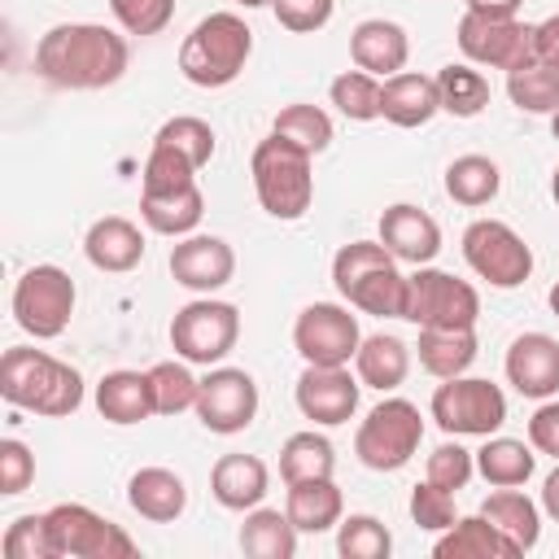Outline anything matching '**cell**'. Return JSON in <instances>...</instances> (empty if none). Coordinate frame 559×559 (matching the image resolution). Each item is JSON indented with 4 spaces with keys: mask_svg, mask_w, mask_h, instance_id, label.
<instances>
[{
    "mask_svg": "<svg viewBox=\"0 0 559 559\" xmlns=\"http://www.w3.org/2000/svg\"><path fill=\"white\" fill-rule=\"evenodd\" d=\"M437 109H441L437 79H428V74L402 70V74L384 79V87H380V118L393 127H424V122H432Z\"/></svg>",
    "mask_w": 559,
    "mask_h": 559,
    "instance_id": "obj_24",
    "label": "cell"
},
{
    "mask_svg": "<svg viewBox=\"0 0 559 559\" xmlns=\"http://www.w3.org/2000/svg\"><path fill=\"white\" fill-rule=\"evenodd\" d=\"M507 380L524 397H555L559 393V341L546 332H524L507 349Z\"/></svg>",
    "mask_w": 559,
    "mask_h": 559,
    "instance_id": "obj_19",
    "label": "cell"
},
{
    "mask_svg": "<svg viewBox=\"0 0 559 559\" xmlns=\"http://www.w3.org/2000/svg\"><path fill=\"white\" fill-rule=\"evenodd\" d=\"M4 555L9 559H52L48 515H17L4 528Z\"/></svg>",
    "mask_w": 559,
    "mask_h": 559,
    "instance_id": "obj_45",
    "label": "cell"
},
{
    "mask_svg": "<svg viewBox=\"0 0 559 559\" xmlns=\"http://www.w3.org/2000/svg\"><path fill=\"white\" fill-rule=\"evenodd\" d=\"M271 9H275V22H280L284 31H293V35H314V31H323V26L332 22L336 0H271Z\"/></svg>",
    "mask_w": 559,
    "mask_h": 559,
    "instance_id": "obj_48",
    "label": "cell"
},
{
    "mask_svg": "<svg viewBox=\"0 0 559 559\" xmlns=\"http://www.w3.org/2000/svg\"><path fill=\"white\" fill-rule=\"evenodd\" d=\"M411 520L419 528H428V533H445L454 524V493L441 489V485H432V480L415 485L411 489Z\"/></svg>",
    "mask_w": 559,
    "mask_h": 559,
    "instance_id": "obj_47",
    "label": "cell"
},
{
    "mask_svg": "<svg viewBox=\"0 0 559 559\" xmlns=\"http://www.w3.org/2000/svg\"><path fill=\"white\" fill-rule=\"evenodd\" d=\"M432 419L450 437H489L507 424V397L493 380L450 376L432 393Z\"/></svg>",
    "mask_w": 559,
    "mask_h": 559,
    "instance_id": "obj_7",
    "label": "cell"
},
{
    "mask_svg": "<svg viewBox=\"0 0 559 559\" xmlns=\"http://www.w3.org/2000/svg\"><path fill=\"white\" fill-rule=\"evenodd\" d=\"M127 61H131L127 39L100 22H61L44 31L35 44V70L52 87H70V92H96L118 83L127 74Z\"/></svg>",
    "mask_w": 559,
    "mask_h": 559,
    "instance_id": "obj_1",
    "label": "cell"
},
{
    "mask_svg": "<svg viewBox=\"0 0 559 559\" xmlns=\"http://www.w3.org/2000/svg\"><path fill=\"white\" fill-rule=\"evenodd\" d=\"M358 389L362 380H354L345 367H310L297 376V411L323 428L345 424L358 411Z\"/></svg>",
    "mask_w": 559,
    "mask_h": 559,
    "instance_id": "obj_16",
    "label": "cell"
},
{
    "mask_svg": "<svg viewBox=\"0 0 559 559\" xmlns=\"http://www.w3.org/2000/svg\"><path fill=\"white\" fill-rule=\"evenodd\" d=\"M467 13H480V17H515L524 0H463Z\"/></svg>",
    "mask_w": 559,
    "mask_h": 559,
    "instance_id": "obj_52",
    "label": "cell"
},
{
    "mask_svg": "<svg viewBox=\"0 0 559 559\" xmlns=\"http://www.w3.org/2000/svg\"><path fill=\"white\" fill-rule=\"evenodd\" d=\"M498 188H502V170L489 157H480V153H463V157H454L445 166V192L459 205H472V210L489 205L498 197Z\"/></svg>",
    "mask_w": 559,
    "mask_h": 559,
    "instance_id": "obj_35",
    "label": "cell"
},
{
    "mask_svg": "<svg viewBox=\"0 0 559 559\" xmlns=\"http://www.w3.org/2000/svg\"><path fill=\"white\" fill-rule=\"evenodd\" d=\"M354 371H358V380H362L367 389L393 393V389L406 380V371H411V345L397 341V336H389V332H376V336H367V341L358 345Z\"/></svg>",
    "mask_w": 559,
    "mask_h": 559,
    "instance_id": "obj_29",
    "label": "cell"
},
{
    "mask_svg": "<svg viewBox=\"0 0 559 559\" xmlns=\"http://www.w3.org/2000/svg\"><path fill=\"white\" fill-rule=\"evenodd\" d=\"M537 61L559 70V13L537 22Z\"/></svg>",
    "mask_w": 559,
    "mask_h": 559,
    "instance_id": "obj_51",
    "label": "cell"
},
{
    "mask_svg": "<svg viewBox=\"0 0 559 559\" xmlns=\"http://www.w3.org/2000/svg\"><path fill=\"white\" fill-rule=\"evenodd\" d=\"M74 314V280L61 266H31L13 284V319L35 341H52L70 328Z\"/></svg>",
    "mask_w": 559,
    "mask_h": 559,
    "instance_id": "obj_10",
    "label": "cell"
},
{
    "mask_svg": "<svg viewBox=\"0 0 559 559\" xmlns=\"http://www.w3.org/2000/svg\"><path fill=\"white\" fill-rule=\"evenodd\" d=\"M109 13L127 35H157L175 17V0H109Z\"/></svg>",
    "mask_w": 559,
    "mask_h": 559,
    "instance_id": "obj_43",
    "label": "cell"
},
{
    "mask_svg": "<svg viewBox=\"0 0 559 559\" xmlns=\"http://www.w3.org/2000/svg\"><path fill=\"white\" fill-rule=\"evenodd\" d=\"M266 463L258 454H223L210 472V493L227 511H253L266 498Z\"/></svg>",
    "mask_w": 559,
    "mask_h": 559,
    "instance_id": "obj_22",
    "label": "cell"
},
{
    "mask_svg": "<svg viewBox=\"0 0 559 559\" xmlns=\"http://www.w3.org/2000/svg\"><path fill=\"white\" fill-rule=\"evenodd\" d=\"M96 411L109 424H140L153 411V389H148V371H109L96 384Z\"/></svg>",
    "mask_w": 559,
    "mask_h": 559,
    "instance_id": "obj_27",
    "label": "cell"
},
{
    "mask_svg": "<svg viewBox=\"0 0 559 559\" xmlns=\"http://www.w3.org/2000/svg\"><path fill=\"white\" fill-rule=\"evenodd\" d=\"M249 52H253V31L245 26V17L210 13L188 31L179 48V70L197 87H227L240 79Z\"/></svg>",
    "mask_w": 559,
    "mask_h": 559,
    "instance_id": "obj_4",
    "label": "cell"
},
{
    "mask_svg": "<svg viewBox=\"0 0 559 559\" xmlns=\"http://www.w3.org/2000/svg\"><path fill=\"white\" fill-rule=\"evenodd\" d=\"M336 550L345 559H384L393 550V537L376 515H349L336 528Z\"/></svg>",
    "mask_w": 559,
    "mask_h": 559,
    "instance_id": "obj_42",
    "label": "cell"
},
{
    "mask_svg": "<svg viewBox=\"0 0 559 559\" xmlns=\"http://www.w3.org/2000/svg\"><path fill=\"white\" fill-rule=\"evenodd\" d=\"M546 301H550V310L559 314V284H550V297H546Z\"/></svg>",
    "mask_w": 559,
    "mask_h": 559,
    "instance_id": "obj_55",
    "label": "cell"
},
{
    "mask_svg": "<svg viewBox=\"0 0 559 559\" xmlns=\"http://www.w3.org/2000/svg\"><path fill=\"white\" fill-rule=\"evenodd\" d=\"M463 57L472 66H493V70H524L537 61V26L520 22V17H480V13H463L459 31H454Z\"/></svg>",
    "mask_w": 559,
    "mask_h": 559,
    "instance_id": "obj_9",
    "label": "cell"
},
{
    "mask_svg": "<svg viewBox=\"0 0 559 559\" xmlns=\"http://www.w3.org/2000/svg\"><path fill=\"white\" fill-rule=\"evenodd\" d=\"M424 441V419L419 406L406 397H384L380 406L367 411V419L354 432V454L371 472H397L415 459Z\"/></svg>",
    "mask_w": 559,
    "mask_h": 559,
    "instance_id": "obj_6",
    "label": "cell"
},
{
    "mask_svg": "<svg viewBox=\"0 0 559 559\" xmlns=\"http://www.w3.org/2000/svg\"><path fill=\"white\" fill-rule=\"evenodd\" d=\"M148 389H153V411L157 415H179V411L197 406L201 380L183 362H157V367H148Z\"/></svg>",
    "mask_w": 559,
    "mask_h": 559,
    "instance_id": "obj_40",
    "label": "cell"
},
{
    "mask_svg": "<svg viewBox=\"0 0 559 559\" xmlns=\"http://www.w3.org/2000/svg\"><path fill=\"white\" fill-rule=\"evenodd\" d=\"M31 480H35V454L17 437H4L0 441V493H22Z\"/></svg>",
    "mask_w": 559,
    "mask_h": 559,
    "instance_id": "obj_49",
    "label": "cell"
},
{
    "mask_svg": "<svg viewBox=\"0 0 559 559\" xmlns=\"http://www.w3.org/2000/svg\"><path fill=\"white\" fill-rule=\"evenodd\" d=\"M332 284L362 314L406 319L411 280L397 271V258L380 240H349V245H341L336 258H332Z\"/></svg>",
    "mask_w": 559,
    "mask_h": 559,
    "instance_id": "obj_3",
    "label": "cell"
},
{
    "mask_svg": "<svg viewBox=\"0 0 559 559\" xmlns=\"http://www.w3.org/2000/svg\"><path fill=\"white\" fill-rule=\"evenodd\" d=\"M170 275L192 293H214L236 275V253L223 236H179L170 249Z\"/></svg>",
    "mask_w": 559,
    "mask_h": 559,
    "instance_id": "obj_17",
    "label": "cell"
},
{
    "mask_svg": "<svg viewBox=\"0 0 559 559\" xmlns=\"http://www.w3.org/2000/svg\"><path fill=\"white\" fill-rule=\"evenodd\" d=\"M336 467V454H332V441L319 437V432H293L280 450V476L288 485L297 480H319V476H332Z\"/></svg>",
    "mask_w": 559,
    "mask_h": 559,
    "instance_id": "obj_36",
    "label": "cell"
},
{
    "mask_svg": "<svg viewBox=\"0 0 559 559\" xmlns=\"http://www.w3.org/2000/svg\"><path fill=\"white\" fill-rule=\"evenodd\" d=\"M127 502H131V511H140L144 520L170 524V520H179L183 507H188V485H183V476H175L170 467H140V472L127 480Z\"/></svg>",
    "mask_w": 559,
    "mask_h": 559,
    "instance_id": "obj_25",
    "label": "cell"
},
{
    "mask_svg": "<svg viewBox=\"0 0 559 559\" xmlns=\"http://www.w3.org/2000/svg\"><path fill=\"white\" fill-rule=\"evenodd\" d=\"M284 511L297 524V533H328L332 524H341L345 498H341V489H336L332 476L297 480V485H288V507Z\"/></svg>",
    "mask_w": 559,
    "mask_h": 559,
    "instance_id": "obj_30",
    "label": "cell"
},
{
    "mask_svg": "<svg viewBox=\"0 0 559 559\" xmlns=\"http://www.w3.org/2000/svg\"><path fill=\"white\" fill-rule=\"evenodd\" d=\"M380 245L397 258V262H415V266H428L437 253H441V227L428 210L411 205V201H397L380 214Z\"/></svg>",
    "mask_w": 559,
    "mask_h": 559,
    "instance_id": "obj_18",
    "label": "cell"
},
{
    "mask_svg": "<svg viewBox=\"0 0 559 559\" xmlns=\"http://www.w3.org/2000/svg\"><path fill=\"white\" fill-rule=\"evenodd\" d=\"M349 57H354L358 70H367L376 79H393V74H402V66L411 57V39L397 22L367 17L349 31Z\"/></svg>",
    "mask_w": 559,
    "mask_h": 559,
    "instance_id": "obj_20",
    "label": "cell"
},
{
    "mask_svg": "<svg viewBox=\"0 0 559 559\" xmlns=\"http://www.w3.org/2000/svg\"><path fill=\"white\" fill-rule=\"evenodd\" d=\"M83 253L96 271L105 275H122V271H135L140 258H144V236L131 218L122 214H109V218H96L83 236Z\"/></svg>",
    "mask_w": 559,
    "mask_h": 559,
    "instance_id": "obj_21",
    "label": "cell"
},
{
    "mask_svg": "<svg viewBox=\"0 0 559 559\" xmlns=\"http://www.w3.org/2000/svg\"><path fill=\"white\" fill-rule=\"evenodd\" d=\"M48 515L52 559H131L140 546L105 515L83 502H57Z\"/></svg>",
    "mask_w": 559,
    "mask_h": 559,
    "instance_id": "obj_8",
    "label": "cell"
},
{
    "mask_svg": "<svg viewBox=\"0 0 559 559\" xmlns=\"http://www.w3.org/2000/svg\"><path fill=\"white\" fill-rule=\"evenodd\" d=\"M201 214H205V197L197 183L175 188V192H140V218L157 236H192Z\"/></svg>",
    "mask_w": 559,
    "mask_h": 559,
    "instance_id": "obj_28",
    "label": "cell"
},
{
    "mask_svg": "<svg viewBox=\"0 0 559 559\" xmlns=\"http://www.w3.org/2000/svg\"><path fill=\"white\" fill-rule=\"evenodd\" d=\"M550 197H555V205H559V166H555V175H550Z\"/></svg>",
    "mask_w": 559,
    "mask_h": 559,
    "instance_id": "obj_54",
    "label": "cell"
},
{
    "mask_svg": "<svg viewBox=\"0 0 559 559\" xmlns=\"http://www.w3.org/2000/svg\"><path fill=\"white\" fill-rule=\"evenodd\" d=\"M480 515L489 520V524H498L520 550H533L537 546V537H542V515H537V502L533 498H524L520 489H498V493H489L485 498V507H480Z\"/></svg>",
    "mask_w": 559,
    "mask_h": 559,
    "instance_id": "obj_33",
    "label": "cell"
},
{
    "mask_svg": "<svg viewBox=\"0 0 559 559\" xmlns=\"http://www.w3.org/2000/svg\"><path fill=\"white\" fill-rule=\"evenodd\" d=\"M537 454L515 441V437H485V445L476 450V472L493 485V489H515L533 476Z\"/></svg>",
    "mask_w": 559,
    "mask_h": 559,
    "instance_id": "obj_32",
    "label": "cell"
},
{
    "mask_svg": "<svg viewBox=\"0 0 559 559\" xmlns=\"http://www.w3.org/2000/svg\"><path fill=\"white\" fill-rule=\"evenodd\" d=\"M236 336H240V314L231 301L201 297L175 310L170 319V345L183 362H201V367L223 362L236 349Z\"/></svg>",
    "mask_w": 559,
    "mask_h": 559,
    "instance_id": "obj_11",
    "label": "cell"
},
{
    "mask_svg": "<svg viewBox=\"0 0 559 559\" xmlns=\"http://www.w3.org/2000/svg\"><path fill=\"white\" fill-rule=\"evenodd\" d=\"M463 258L493 288H520L533 275V249L502 218H476L463 231Z\"/></svg>",
    "mask_w": 559,
    "mask_h": 559,
    "instance_id": "obj_12",
    "label": "cell"
},
{
    "mask_svg": "<svg viewBox=\"0 0 559 559\" xmlns=\"http://www.w3.org/2000/svg\"><path fill=\"white\" fill-rule=\"evenodd\" d=\"M293 345L297 354L310 362V367H345L358 345H362V332H358V319L336 306V301H314L297 314L293 323Z\"/></svg>",
    "mask_w": 559,
    "mask_h": 559,
    "instance_id": "obj_14",
    "label": "cell"
},
{
    "mask_svg": "<svg viewBox=\"0 0 559 559\" xmlns=\"http://www.w3.org/2000/svg\"><path fill=\"white\" fill-rule=\"evenodd\" d=\"M153 144L175 148V153H179V157H188L197 170L214 157V131H210V122H201V118H192V114H179V118L162 122V127H157V135H153Z\"/></svg>",
    "mask_w": 559,
    "mask_h": 559,
    "instance_id": "obj_41",
    "label": "cell"
},
{
    "mask_svg": "<svg viewBox=\"0 0 559 559\" xmlns=\"http://www.w3.org/2000/svg\"><path fill=\"white\" fill-rule=\"evenodd\" d=\"M240 550L253 559H293L297 555V524L288 520V511L253 507L240 524Z\"/></svg>",
    "mask_w": 559,
    "mask_h": 559,
    "instance_id": "obj_31",
    "label": "cell"
},
{
    "mask_svg": "<svg viewBox=\"0 0 559 559\" xmlns=\"http://www.w3.org/2000/svg\"><path fill=\"white\" fill-rule=\"evenodd\" d=\"M249 175H253L258 205L271 218H280V223H297L310 210V201H314L310 153H301L297 144L280 140L275 131L266 140H258L253 162H249Z\"/></svg>",
    "mask_w": 559,
    "mask_h": 559,
    "instance_id": "obj_5",
    "label": "cell"
},
{
    "mask_svg": "<svg viewBox=\"0 0 559 559\" xmlns=\"http://www.w3.org/2000/svg\"><path fill=\"white\" fill-rule=\"evenodd\" d=\"M0 397L17 411H35V415H74L83 406V376L31 345H13L0 358Z\"/></svg>",
    "mask_w": 559,
    "mask_h": 559,
    "instance_id": "obj_2",
    "label": "cell"
},
{
    "mask_svg": "<svg viewBox=\"0 0 559 559\" xmlns=\"http://www.w3.org/2000/svg\"><path fill=\"white\" fill-rule=\"evenodd\" d=\"M271 131L280 135V140H288V144H297L301 153H323L328 144H332V118L319 109V105H284L280 114H275V122H271Z\"/></svg>",
    "mask_w": 559,
    "mask_h": 559,
    "instance_id": "obj_37",
    "label": "cell"
},
{
    "mask_svg": "<svg viewBox=\"0 0 559 559\" xmlns=\"http://www.w3.org/2000/svg\"><path fill=\"white\" fill-rule=\"evenodd\" d=\"M550 131H555V140H559V109L550 114Z\"/></svg>",
    "mask_w": 559,
    "mask_h": 559,
    "instance_id": "obj_57",
    "label": "cell"
},
{
    "mask_svg": "<svg viewBox=\"0 0 559 559\" xmlns=\"http://www.w3.org/2000/svg\"><path fill=\"white\" fill-rule=\"evenodd\" d=\"M437 96H441L445 114L476 118L489 105V79L476 66H467V61H450V66L437 70Z\"/></svg>",
    "mask_w": 559,
    "mask_h": 559,
    "instance_id": "obj_34",
    "label": "cell"
},
{
    "mask_svg": "<svg viewBox=\"0 0 559 559\" xmlns=\"http://www.w3.org/2000/svg\"><path fill=\"white\" fill-rule=\"evenodd\" d=\"M380 79L376 74H367V70H345V74H336L332 79V87H328V96H332V105L349 118V122H371V118H380Z\"/></svg>",
    "mask_w": 559,
    "mask_h": 559,
    "instance_id": "obj_39",
    "label": "cell"
},
{
    "mask_svg": "<svg viewBox=\"0 0 559 559\" xmlns=\"http://www.w3.org/2000/svg\"><path fill=\"white\" fill-rule=\"evenodd\" d=\"M472 472H476V454L463 450L459 441H445V445H437L428 454V480L441 485V489H450V493H459L472 480Z\"/></svg>",
    "mask_w": 559,
    "mask_h": 559,
    "instance_id": "obj_46",
    "label": "cell"
},
{
    "mask_svg": "<svg viewBox=\"0 0 559 559\" xmlns=\"http://www.w3.org/2000/svg\"><path fill=\"white\" fill-rule=\"evenodd\" d=\"M432 555L437 559H520L524 550L498 524H489L485 515H467V520H454L437 537Z\"/></svg>",
    "mask_w": 559,
    "mask_h": 559,
    "instance_id": "obj_23",
    "label": "cell"
},
{
    "mask_svg": "<svg viewBox=\"0 0 559 559\" xmlns=\"http://www.w3.org/2000/svg\"><path fill=\"white\" fill-rule=\"evenodd\" d=\"M419 367L437 380L463 376L476 362V332L472 328H419Z\"/></svg>",
    "mask_w": 559,
    "mask_h": 559,
    "instance_id": "obj_26",
    "label": "cell"
},
{
    "mask_svg": "<svg viewBox=\"0 0 559 559\" xmlns=\"http://www.w3.org/2000/svg\"><path fill=\"white\" fill-rule=\"evenodd\" d=\"M236 4H245V9H262V4H271V0H236Z\"/></svg>",
    "mask_w": 559,
    "mask_h": 559,
    "instance_id": "obj_56",
    "label": "cell"
},
{
    "mask_svg": "<svg viewBox=\"0 0 559 559\" xmlns=\"http://www.w3.org/2000/svg\"><path fill=\"white\" fill-rule=\"evenodd\" d=\"M528 445L559 459V402H542L528 419Z\"/></svg>",
    "mask_w": 559,
    "mask_h": 559,
    "instance_id": "obj_50",
    "label": "cell"
},
{
    "mask_svg": "<svg viewBox=\"0 0 559 559\" xmlns=\"http://www.w3.org/2000/svg\"><path fill=\"white\" fill-rule=\"evenodd\" d=\"M197 419L218 432V437H231V432H245L258 415V384L245 367H214L201 389H197Z\"/></svg>",
    "mask_w": 559,
    "mask_h": 559,
    "instance_id": "obj_15",
    "label": "cell"
},
{
    "mask_svg": "<svg viewBox=\"0 0 559 559\" xmlns=\"http://www.w3.org/2000/svg\"><path fill=\"white\" fill-rule=\"evenodd\" d=\"M188 183H197V166L188 157H179L175 148L153 144V153L144 162V192H175Z\"/></svg>",
    "mask_w": 559,
    "mask_h": 559,
    "instance_id": "obj_44",
    "label": "cell"
},
{
    "mask_svg": "<svg viewBox=\"0 0 559 559\" xmlns=\"http://www.w3.org/2000/svg\"><path fill=\"white\" fill-rule=\"evenodd\" d=\"M406 319L415 328H476L480 297L467 280L437 266H419L406 293Z\"/></svg>",
    "mask_w": 559,
    "mask_h": 559,
    "instance_id": "obj_13",
    "label": "cell"
},
{
    "mask_svg": "<svg viewBox=\"0 0 559 559\" xmlns=\"http://www.w3.org/2000/svg\"><path fill=\"white\" fill-rule=\"evenodd\" d=\"M542 511H546V515L559 524V467H555V472L542 480Z\"/></svg>",
    "mask_w": 559,
    "mask_h": 559,
    "instance_id": "obj_53",
    "label": "cell"
},
{
    "mask_svg": "<svg viewBox=\"0 0 559 559\" xmlns=\"http://www.w3.org/2000/svg\"><path fill=\"white\" fill-rule=\"evenodd\" d=\"M507 96L524 114H555L559 109V70L542 66V61H533L524 70H511L507 74Z\"/></svg>",
    "mask_w": 559,
    "mask_h": 559,
    "instance_id": "obj_38",
    "label": "cell"
}]
</instances>
